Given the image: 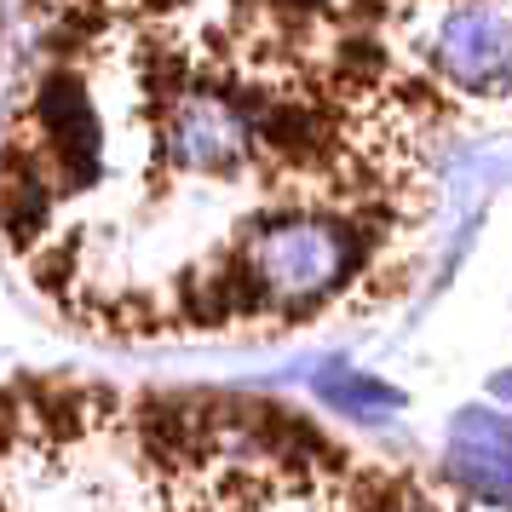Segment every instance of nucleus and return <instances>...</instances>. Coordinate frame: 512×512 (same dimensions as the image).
Returning <instances> with one entry per match:
<instances>
[{
  "label": "nucleus",
  "mask_w": 512,
  "mask_h": 512,
  "mask_svg": "<svg viewBox=\"0 0 512 512\" xmlns=\"http://www.w3.org/2000/svg\"><path fill=\"white\" fill-rule=\"evenodd\" d=\"M455 472L472 484L512 489V420L495 409H461L455 420Z\"/></svg>",
  "instance_id": "20e7f679"
},
{
  "label": "nucleus",
  "mask_w": 512,
  "mask_h": 512,
  "mask_svg": "<svg viewBox=\"0 0 512 512\" xmlns=\"http://www.w3.org/2000/svg\"><path fill=\"white\" fill-rule=\"evenodd\" d=\"M162 144L179 173L236 179L265 150V133H259L254 104H242L236 93H219V87H196V93H179L167 104Z\"/></svg>",
  "instance_id": "f03ea898"
},
{
  "label": "nucleus",
  "mask_w": 512,
  "mask_h": 512,
  "mask_svg": "<svg viewBox=\"0 0 512 512\" xmlns=\"http://www.w3.org/2000/svg\"><path fill=\"white\" fill-rule=\"evenodd\" d=\"M426 52L449 87L495 98L512 87V18L489 0H449L426 35Z\"/></svg>",
  "instance_id": "7ed1b4c3"
},
{
  "label": "nucleus",
  "mask_w": 512,
  "mask_h": 512,
  "mask_svg": "<svg viewBox=\"0 0 512 512\" xmlns=\"http://www.w3.org/2000/svg\"><path fill=\"white\" fill-rule=\"evenodd\" d=\"M369 259V236L351 219L334 213H277L242 236L231 271L213 282L202 317L225 323V317H248V311H271V317H300L311 305L334 300L340 288Z\"/></svg>",
  "instance_id": "f257e3e1"
},
{
  "label": "nucleus",
  "mask_w": 512,
  "mask_h": 512,
  "mask_svg": "<svg viewBox=\"0 0 512 512\" xmlns=\"http://www.w3.org/2000/svg\"><path fill=\"white\" fill-rule=\"evenodd\" d=\"M317 392H323V403H334L340 415H357V420H380V415H397V409H403V392H397V386L369 380V374H357V369H340V363L317 374Z\"/></svg>",
  "instance_id": "39448f33"
},
{
  "label": "nucleus",
  "mask_w": 512,
  "mask_h": 512,
  "mask_svg": "<svg viewBox=\"0 0 512 512\" xmlns=\"http://www.w3.org/2000/svg\"><path fill=\"white\" fill-rule=\"evenodd\" d=\"M495 397H501V403H512V369L495 374Z\"/></svg>",
  "instance_id": "423d86ee"
}]
</instances>
